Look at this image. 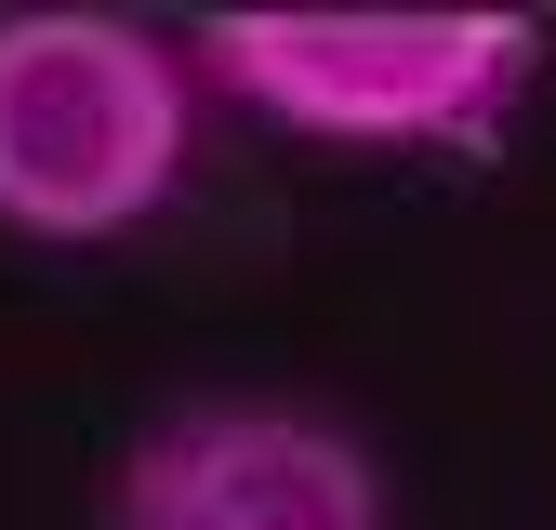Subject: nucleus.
Here are the masks:
<instances>
[{
  "label": "nucleus",
  "instance_id": "1",
  "mask_svg": "<svg viewBox=\"0 0 556 530\" xmlns=\"http://www.w3.org/2000/svg\"><path fill=\"white\" fill-rule=\"evenodd\" d=\"M199 53L147 14H0V226L14 239H119L186 186Z\"/></svg>",
  "mask_w": 556,
  "mask_h": 530
},
{
  "label": "nucleus",
  "instance_id": "3",
  "mask_svg": "<svg viewBox=\"0 0 556 530\" xmlns=\"http://www.w3.org/2000/svg\"><path fill=\"white\" fill-rule=\"evenodd\" d=\"M106 530H384V464L292 398H186L132 438Z\"/></svg>",
  "mask_w": 556,
  "mask_h": 530
},
{
  "label": "nucleus",
  "instance_id": "2",
  "mask_svg": "<svg viewBox=\"0 0 556 530\" xmlns=\"http://www.w3.org/2000/svg\"><path fill=\"white\" fill-rule=\"evenodd\" d=\"M186 53L226 106L318 147H491L543 80L530 14H213Z\"/></svg>",
  "mask_w": 556,
  "mask_h": 530
}]
</instances>
